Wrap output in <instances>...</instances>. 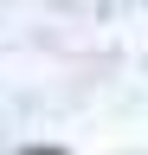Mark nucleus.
Segmentation results:
<instances>
[{
    "label": "nucleus",
    "mask_w": 148,
    "mask_h": 155,
    "mask_svg": "<svg viewBox=\"0 0 148 155\" xmlns=\"http://www.w3.org/2000/svg\"><path fill=\"white\" fill-rule=\"evenodd\" d=\"M26 155H58V149H26Z\"/></svg>",
    "instance_id": "1"
}]
</instances>
